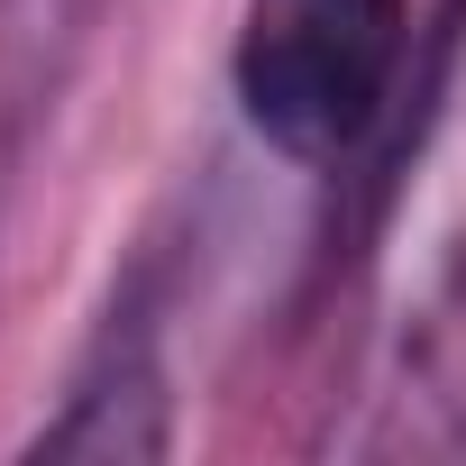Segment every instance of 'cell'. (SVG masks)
<instances>
[{"mask_svg":"<svg viewBox=\"0 0 466 466\" xmlns=\"http://www.w3.org/2000/svg\"><path fill=\"white\" fill-rule=\"evenodd\" d=\"M411 0H248L228 83L248 128L293 165H348L402 83Z\"/></svg>","mask_w":466,"mask_h":466,"instance_id":"obj_1","label":"cell"},{"mask_svg":"<svg viewBox=\"0 0 466 466\" xmlns=\"http://www.w3.org/2000/svg\"><path fill=\"white\" fill-rule=\"evenodd\" d=\"M366 448L466 457V238L448 248V266L430 275V293L402 329V366H393V393H384V420Z\"/></svg>","mask_w":466,"mask_h":466,"instance_id":"obj_2","label":"cell"},{"mask_svg":"<svg viewBox=\"0 0 466 466\" xmlns=\"http://www.w3.org/2000/svg\"><path fill=\"white\" fill-rule=\"evenodd\" d=\"M92 0H0V110H28L56 83L65 37L83 28Z\"/></svg>","mask_w":466,"mask_h":466,"instance_id":"obj_3","label":"cell"}]
</instances>
